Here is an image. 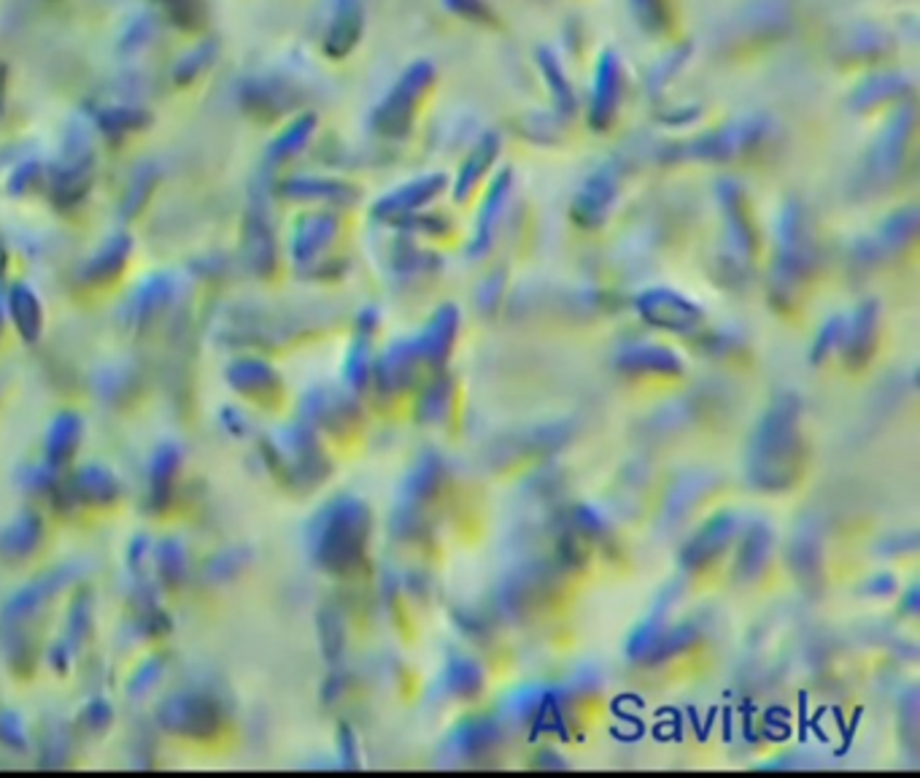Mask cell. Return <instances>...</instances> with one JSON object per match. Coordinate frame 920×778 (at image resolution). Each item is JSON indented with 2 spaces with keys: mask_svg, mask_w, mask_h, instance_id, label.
Instances as JSON below:
<instances>
[{
  "mask_svg": "<svg viewBox=\"0 0 920 778\" xmlns=\"http://www.w3.org/2000/svg\"><path fill=\"white\" fill-rule=\"evenodd\" d=\"M802 468V435L800 408L794 397H780L762 424L756 428L751 444V479L762 489H785L794 484Z\"/></svg>",
  "mask_w": 920,
  "mask_h": 778,
  "instance_id": "6da1fadb",
  "label": "cell"
},
{
  "mask_svg": "<svg viewBox=\"0 0 920 778\" xmlns=\"http://www.w3.org/2000/svg\"><path fill=\"white\" fill-rule=\"evenodd\" d=\"M642 317L651 324L664 330H691L700 322V311H697L691 303L680 301V297L669 295V292H656V295H648L640 303Z\"/></svg>",
  "mask_w": 920,
  "mask_h": 778,
  "instance_id": "7a4b0ae2",
  "label": "cell"
},
{
  "mask_svg": "<svg viewBox=\"0 0 920 778\" xmlns=\"http://www.w3.org/2000/svg\"><path fill=\"white\" fill-rule=\"evenodd\" d=\"M453 333H457V319H453V311H446V308H443V311L437 314L430 324H426L421 339L413 341L421 360L432 368L443 366V360H446L448 352H451Z\"/></svg>",
  "mask_w": 920,
  "mask_h": 778,
  "instance_id": "3957f363",
  "label": "cell"
},
{
  "mask_svg": "<svg viewBox=\"0 0 920 778\" xmlns=\"http://www.w3.org/2000/svg\"><path fill=\"white\" fill-rule=\"evenodd\" d=\"M731 530H734L731 516H718L713 519L707 527H702L700 535H697V538L689 544V549H686V560H689V565H705L707 560H713V557L720 554V551L726 549V544H729Z\"/></svg>",
  "mask_w": 920,
  "mask_h": 778,
  "instance_id": "277c9868",
  "label": "cell"
},
{
  "mask_svg": "<svg viewBox=\"0 0 920 778\" xmlns=\"http://www.w3.org/2000/svg\"><path fill=\"white\" fill-rule=\"evenodd\" d=\"M621 366L626 371H642V373H678L680 360L673 352H664L659 346H640L621 357Z\"/></svg>",
  "mask_w": 920,
  "mask_h": 778,
  "instance_id": "5b68a950",
  "label": "cell"
},
{
  "mask_svg": "<svg viewBox=\"0 0 920 778\" xmlns=\"http://www.w3.org/2000/svg\"><path fill=\"white\" fill-rule=\"evenodd\" d=\"M767 549H769L767 530L753 527V533L745 538V549H742V557H740V567H745L748 576H751V573H756L758 567L764 565Z\"/></svg>",
  "mask_w": 920,
  "mask_h": 778,
  "instance_id": "8992f818",
  "label": "cell"
},
{
  "mask_svg": "<svg viewBox=\"0 0 920 778\" xmlns=\"http://www.w3.org/2000/svg\"><path fill=\"white\" fill-rule=\"evenodd\" d=\"M448 681L457 694H475L481 689V671L470 660H459L448 671Z\"/></svg>",
  "mask_w": 920,
  "mask_h": 778,
  "instance_id": "52a82bcc",
  "label": "cell"
},
{
  "mask_svg": "<svg viewBox=\"0 0 920 778\" xmlns=\"http://www.w3.org/2000/svg\"><path fill=\"white\" fill-rule=\"evenodd\" d=\"M165 5H170L174 16H179V20H195L201 0H165Z\"/></svg>",
  "mask_w": 920,
  "mask_h": 778,
  "instance_id": "ba28073f",
  "label": "cell"
}]
</instances>
